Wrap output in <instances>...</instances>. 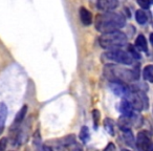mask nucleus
Returning <instances> with one entry per match:
<instances>
[{
    "label": "nucleus",
    "mask_w": 153,
    "mask_h": 151,
    "mask_svg": "<svg viewBox=\"0 0 153 151\" xmlns=\"http://www.w3.org/2000/svg\"><path fill=\"white\" fill-rule=\"evenodd\" d=\"M94 24L99 32L105 34V33L113 32L124 28L126 24V20L122 14L106 12L105 14H100L97 16Z\"/></svg>",
    "instance_id": "obj_1"
},
{
    "label": "nucleus",
    "mask_w": 153,
    "mask_h": 151,
    "mask_svg": "<svg viewBox=\"0 0 153 151\" xmlns=\"http://www.w3.org/2000/svg\"><path fill=\"white\" fill-rule=\"evenodd\" d=\"M105 78L108 79L110 82H123V83H129L138 80V71L135 69H129V68L122 67V66L115 65V64H107L103 70Z\"/></svg>",
    "instance_id": "obj_2"
},
{
    "label": "nucleus",
    "mask_w": 153,
    "mask_h": 151,
    "mask_svg": "<svg viewBox=\"0 0 153 151\" xmlns=\"http://www.w3.org/2000/svg\"><path fill=\"white\" fill-rule=\"evenodd\" d=\"M100 45L105 49H115L126 45L127 36L121 30H113V32L102 34L99 38Z\"/></svg>",
    "instance_id": "obj_3"
},
{
    "label": "nucleus",
    "mask_w": 153,
    "mask_h": 151,
    "mask_svg": "<svg viewBox=\"0 0 153 151\" xmlns=\"http://www.w3.org/2000/svg\"><path fill=\"white\" fill-rule=\"evenodd\" d=\"M132 104L133 108L137 111L147 110L149 107V100L146 92L142 89H137L136 87H132L131 92L126 98Z\"/></svg>",
    "instance_id": "obj_4"
},
{
    "label": "nucleus",
    "mask_w": 153,
    "mask_h": 151,
    "mask_svg": "<svg viewBox=\"0 0 153 151\" xmlns=\"http://www.w3.org/2000/svg\"><path fill=\"white\" fill-rule=\"evenodd\" d=\"M104 57L107 58L109 61L115 62L117 64H123V65H131L134 60L129 51H122L119 48L110 49L104 54Z\"/></svg>",
    "instance_id": "obj_5"
},
{
    "label": "nucleus",
    "mask_w": 153,
    "mask_h": 151,
    "mask_svg": "<svg viewBox=\"0 0 153 151\" xmlns=\"http://www.w3.org/2000/svg\"><path fill=\"white\" fill-rule=\"evenodd\" d=\"M135 146L138 151H153V141L150 132L146 130L140 131L136 136Z\"/></svg>",
    "instance_id": "obj_6"
},
{
    "label": "nucleus",
    "mask_w": 153,
    "mask_h": 151,
    "mask_svg": "<svg viewBox=\"0 0 153 151\" xmlns=\"http://www.w3.org/2000/svg\"><path fill=\"white\" fill-rule=\"evenodd\" d=\"M109 87L110 89L113 91V94L115 96H119L123 99H126L129 94L131 92L132 87L127 85V83H123V82H117V81H112L109 83Z\"/></svg>",
    "instance_id": "obj_7"
},
{
    "label": "nucleus",
    "mask_w": 153,
    "mask_h": 151,
    "mask_svg": "<svg viewBox=\"0 0 153 151\" xmlns=\"http://www.w3.org/2000/svg\"><path fill=\"white\" fill-rule=\"evenodd\" d=\"M119 5V0H98L97 7L103 12H112Z\"/></svg>",
    "instance_id": "obj_8"
},
{
    "label": "nucleus",
    "mask_w": 153,
    "mask_h": 151,
    "mask_svg": "<svg viewBox=\"0 0 153 151\" xmlns=\"http://www.w3.org/2000/svg\"><path fill=\"white\" fill-rule=\"evenodd\" d=\"M119 110L122 112L123 115H127V117H132L135 115V109L133 108L132 104L126 99H123L119 105Z\"/></svg>",
    "instance_id": "obj_9"
},
{
    "label": "nucleus",
    "mask_w": 153,
    "mask_h": 151,
    "mask_svg": "<svg viewBox=\"0 0 153 151\" xmlns=\"http://www.w3.org/2000/svg\"><path fill=\"white\" fill-rule=\"evenodd\" d=\"M80 19H81L82 23L85 26H89L92 23V14L88 11L86 7H81L80 9Z\"/></svg>",
    "instance_id": "obj_10"
},
{
    "label": "nucleus",
    "mask_w": 153,
    "mask_h": 151,
    "mask_svg": "<svg viewBox=\"0 0 153 151\" xmlns=\"http://www.w3.org/2000/svg\"><path fill=\"white\" fill-rule=\"evenodd\" d=\"M7 118V106L5 105V103L1 102L0 103V135L2 134L3 130H4Z\"/></svg>",
    "instance_id": "obj_11"
},
{
    "label": "nucleus",
    "mask_w": 153,
    "mask_h": 151,
    "mask_svg": "<svg viewBox=\"0 0 153 151\" xmlns=\"http://www.w3.org/2000/svg\"><path fill=\"white\" fill-rule=\"evenodd\" d=\"M122 136H123V140L125 142V144H127L128 146L130 147H134V136L132 134V131L131 129H125V130H122Z\"/></svg>",
    "instance_id": "obj_12"
},
{
    "label": "nucleus",
    "mask_w": 153,
    "mask_h": 151,
    "mask_svg": "<svg viewBox=\"0 0 153 151\" xmlns=\"http://www.w3.org/2000/svg\"><path fill=\"white\" fill-rule=\"evenodd\" d=\"M135 45L140 51H145V53L148 51V42H147V39L145 38L144 35H138L135 40Z\"/></svg>",
    "instance_id": "obj_13"
},
{
    "label": "nucleus",
    "mask_w": 153,
    "mask_h": 151,
    "mask_svg": "<svg viewBox=\"0 0 153 151\" xmlns=\"http://www.w3.org/2000/svg\"><path fill=\"white\" fill-rule=\"evenodd\" d=\"M79 138L81 140V142L83 144H86V143L89 142L90 140V132L89 129H88L87 126H83L80 130V134H79Z\"/></svg>",
    "instance_id": "obj_14"
},
{
    "label": "nucleus",
    "mask_w": 153,
    "mask_h": 151,
    "mask_svg": "<svg viewBox=\"0 0 153 151\" xmlns=\"http://www.w3.org/2000/svg\"><path fill=\"white\" fill-rule=\"evenodd\" d=\"M143 77L149 82H153V65H147L143 70Z\"/></svg>",
    "instance_id": "obj_15"
},
{
    "label": "nucleus",
    "mask_w": 153,
    "mask_h": 151,
    "mask_svg": "<svg viewBox=\"0 0 153 151\" xmlns=\"http://www.w3.org/2000/svg\"><path fill=\"white\" fill-rule=\"evenodd\" d=\"M135 20L137 21L138 24H145L148 20V17H147V14L144 12V10H137L135 12Z\"/></svg>",
    "instance_id": "obj_16"
},
{
    "label": "nucleus",
    "mask_w": 153,
    "mask_h": 151,
    "mask_svg": "<svg viewBox=\"0 0 153 151\" xmlns=\"http://www.w3.org/2000/svg\"><path fill=\"white\" fill-rule=\"evenodd\" d=\"M104 127H105V129H106V131L108 132L110 135H114V134H115L114 123H113L112 120L105 119L104 120Z\"/></svg>",
    "instance_id": "obj_17"
},
{
    "label": "nucleus",
    "mask_w": 153,
    "mask_h": 151,
    "mask_svg": "<svg viewBox=\"0 0 153 151\" xmlns=\"http://www.w3.org/2000/svg\"><path fill=\"white\" fill-rule=\"evenodd\" d=\"M100 111L98 110V109H94V111H92V120H94V127L98 128L99 126V123H100Z\"/></svg>",
    "instance_id": "obj_18"
},
{
    "label": "nucleus",
    "mask_w": 153,
    "mask_h": 151,
    "mask_svg": "<svg viewBox=\"0 0 153 151\" xmlns=\"http://www.w3.org/2000/svg\"><path fill=\"white\" fill-rule=\"evenodd\" d=\"M136 1H137L138 5H140L142 9L148 10L149 7H150V4H151L150 0H136Z\"/></svg>",
    "instance_id": "obj_19"
},
{
    "label": "nucleus",
    "mask_w": 153,
    "mask_h": 151,
    "mask_svg": "<svg viewBox=\"0 0 153 151\" xmlns=\"http://www.w3.org/2000/svg\"><path fill=\"white\" fill-rule=\"evenodd\" d=\"M129 53H130V55L132 56V58H133V59H135V60H140V55L137 53V51H136V49L134 48L132 45H129Z\"/></svg>",
    "instance_id": "obj_20"
},
{
    "label": "nucleus",
    "mask_w": 153,
    "mask_h": 151,
    "mask_svg": "<svg viewBox=\"0 0 153 151\" xmlns=\"http://www.w3.org/2000/svg\"><path fill=\"white\" fill-rule=\"evenodd\" d=\"M69 150L70 151H83V148H82V146L79 143L74 142V144L69 147Z\"/></svg>",
    "instance_id": "obj_21"
},
{
    "label": "nucleus",
    "mask_w": 153,
    "mask_h": 151,
    "mask_svg": "<svg viewBox=\"0 0 153 151\" xmlns=\"http://www.w3.org/2000/svg\"><path fill=\"white\" fill-rule=\"evenodd\" d=\"M7 146V138H0V151H5Z\"/></svg>",
    "instance_id": "obj_22"
},
{
    "label": "nucleus",
    "mask_w": 153,
    "mask_h": 151,
    "mask_svg": "<svg viewBox=\"0 0 153 151\" xmlns=\"http://www.w3.org/2000/svg\"><path fill=\"white\" fill-rule=\"evenodd\" d=\"M103 151H117V148H115V145L113 143H109Z\"/></svg>",
    "instance_id": "obj_23"
},
{
    "label": "nucleus",
    "mask_w": 153,
    "mask_h": 151,
    "mask_svg": "<svg viewBox=\"0 0 153 151\" xmlns=\"http://www.w3.org/2000/svg\"><path fill=\"white\" fill-rule=\"evenodd\" d=\"M37 151H53V150L48 145H44V146H42V148H41L40 150H37Z\"/></svg>",
    "instance_id": "obj_24"
},
{
    "label": "nucleus",
    "mask_w": 153,
    "mask_h": 151,
    "mask_svg": "<svg viewBox=\"0 0 153 151\" xmlns=\"http://www.w3.org/2000/svg\"><path fill=\"white\" fill-rule=\"evenodd\" d=\"M150 42H151V44H152V46H153V33H151V34H150Z\"/></svg>",
    "instance_id": "obj_25"
},
{
    "label": "nucleus",
    "mask_w": 153,
    "mask_h": 151,
    "mask_svg": "<svg viewBox=\"0 0 153 151\" xmlns=\"http://www.w3.org/2000/svg\"><path fill=\"white\" fill-rule=\"evenodd\" d=\"M122 151H130V150H127V149H123Z\"/></svg>",
    "instance_id": "obj_26"
},
{
    "label": "nucleus",
    "mask_w": 153,
    "mask_h": 151,
    "mask_svg": "<svg viewBox=\"0 0 153 151\" xmlns=\"http://www.w3.org/2000/svg\"><path fill=\"white\" fill-rule=\"evenodd\" d=\"M150 2H151V3H153V0H150Z\"/></svg>",
    "instance_id": "obj_27"
}]
</instances>
